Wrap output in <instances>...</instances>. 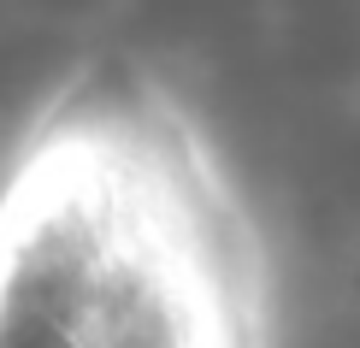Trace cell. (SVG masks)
Wrapping results in <instances>:
<instances>
[{
  "instance_id": "1",
  "label": "cell",
  "mask_w": 360,
  "mask_h": 348,
  "mask_svg": "<svg viewBox=\"0 0 360 348\" xmlns=\"http://www.w3.org/2000/svg\"><path fill=\"white\" fill-rule=\"evenodd\" d=\"M272 248L184 95L89 59L0 177V348H260Z\"/></svg>"
}]
</instances>
